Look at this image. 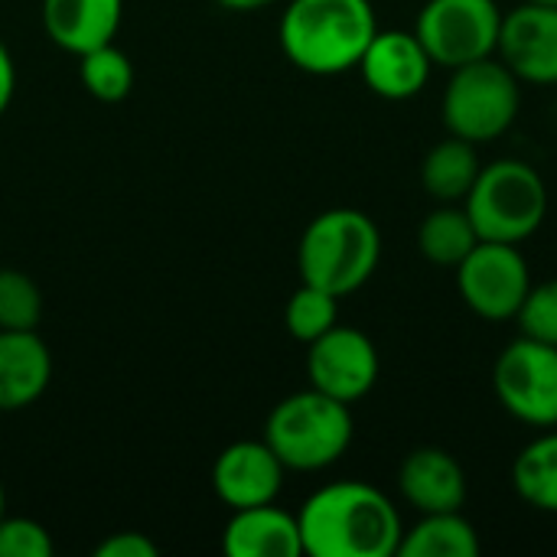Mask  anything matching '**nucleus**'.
Segmentation results:
<instances>
[{
	"label": "nucleus",
	"instance_id": "nucleus-1",
	"mask_svg": "<svg viewBox=\"0 0 557 557\" xmlns=\"http://www.w3.org/2000/svg\"><path fill=\"white\" fill-rule=\"evenodd\" d=\"M297 522L310 557H392L405 535L398 506L362 480L320 486L300 506Z\"/></svg>",
	"mask_w": 557,
	"mask_h": 557
},
{
	"label": "nucleus",
	"instance_id": "nucleus-2",
	"mask_svg": "<svg viewBox=\"0 0 557 557\" xmlns=\"http://www.w3.org/2000/svg\"><path fill=\"white\" fill-rule=\"evenodd\" d=\"M379 33L372 0H290L277 39L287 62L307 75H343L359 65Z\"/></svg>",
	"mask_w": 557,
	"mask_h": 557
},
{
	"label": "nucleus",
	"instance_id": "nucleus-3",
	"mask_svg": "<svg viewBox=\"0 0 557 557\" xmlns=\"http://www.w3.org/2000/svg\"><path fill=\"white\" fill-rule=\"evenodd\" d=\"M382 261V232L362 209H326L300 235L297 271L304 284L323 287L333 297H349L369 284Z\"/></svg>",
	"mask_w": 557,
	"mask_h": 557
},
{
	"label": "nucleus",
	"instance_id": "nucleus-4",
	"mask_svg": "<svg viewBox=\"0 0 557 557\" xmlns=\"http://www.w3.org/2000/svg\"><path fill=\"white\" fill-rule=\"evenodd\" d=\"M352 437L356 424L349 405L317 388L281 398L264 421V441L287 467V473H320L339 463Z\"/></svg>",
	"mask_w": 557,
	"mask_h": 557
},
{
	"label": "nucleus",
	"instance_id": "nucleus-5",
	"mask_svg": "<svg viewBox=\"0 0 557 557\" xmlns=\"http://www.w3.org/2000/svg\"><path fill=\"white\" fill-rule=\"evenodd\" d=\"M463 209L480 235V242L522 245L529 242L548 215V186L542 173L516 157L483 163Z\"/></svg>",
	"mask_w": 557,
	"mask_h": 557
},
{
	"label": "nucleus",
	"instance_id": "nucleus-6",
	"mask_svg": "<svg viewBox=\"0 0 557 557\" xmlns=\"http://www.w3.org/2000/svg\"><path fill=\"white\" fill-rule=\"evenodd\" d=\"M522 108V82L499 55H486L450 69L441 95V117L447 134L463 137L476 147L496 144L512 131Z\"/></svg>",
	"mask_w": 557,
	"mask_h": 557
},
{
	"label": "nucleus",
	"instance_id": "nucleus-7",
	"mask_svg": "<svg viewBox=\"0 0 557 557\" xmlns=\"http://www.w3.org/2000/svg\"><path fill=\"white\" fill-rule=\"evenodd\" d=\"M506 10L496 0H428L418 10L414 36L441 69L496 55Z\"/></svg>",
	"mask_w": 557,
	"mask_h": 557
},
{
	"label": "nucleus",
	"instance_id": "nucleus-8",
	"mask_svg": "<svg viewBox=\"0 0 557 557\" xmlns=\"http://www.w3.org/2000/svg\"><path fill=\"white\" fill-rule=\"evenodd\" d=\"M499 408L529 428H557V346L519 333L493 366Z\"/></svg>",
	"mask_w": 557,
	"mask_h": 557
},
{
	"label": "nucleus",
	"instance_id": "nucleus-9",
	"mask_svg": "<svg viewBox=\"0 0 557 557\" xmlns=\"http://www.w3.org/2000/svg\"><path fill=\"white\" fill-rule=\"evenodd\" d=\"M457 290L470 313L486 323L516 320L522 300L532 290V268L519 245L480 242L457 268Z\"/></svg>",
	"mask_w": 557,
	"mask_h": 557
},
{
	"label": "nucleus",
	"instance_id": "nucleus-10",
	"mask_svg": "<svg viewBox=\"0 0 557 557\" xmlns=\"http://www.w3.org/2000/svg\"><path fill=\"white\" fill-rule=\"evenodd\" d=\"M379 372H382L379 349L356 326L336 323L330 333H323L320 339H313L307 346L310 388H317L349 408L375 388Z\"/></svg>",
	"mask_w": 557,
	"mask_h": 557
},
{
	"label": "nucleus",
	"instance_id": "nucleus-11",
	"mask_svg": "<svg viewBox=\"0 0 557 557\" xmlns=\"http://www.w3.org/2000/svg\"><path fill=\"white\" fill-rule=\"evenodd\" d=\"M496 55L522 85H557V7L522 0L503 16Z\"/></svg>",
	"mask_w": 557,
	"mask_h": 557
},
{
	"label": "nucleus",
	"instance_id": "nucleus-12",
	"mask_svg": "<svg viewBox=\"0 0 557 557\" xmlns=\"http://www.w3.org/2000/svg\"><path fill=\"white\" fill-rule=\"evenodd\" d=\"M356 69L372 95L385 101H411L428 88L434 62L414 29H379Z\"/></svg>",
	"mask_w": 557,
	"mask_h": 557
},
{
	"label": "nucleus",
	"instance_id": "nucleus-13",
	"mask_svg": "<svg viewBox=\"0 0 557 557\" xmlns=\"http://www.w3.org/2000/svg\"><path fill=\"white\" fill-rule=\"evenodd\" d=\"M287 467L268 447V441H235L212 463V490L222 506L248 509L277 503Z\"/></svg>",
	"mask_w": 557,
	"mask_h": 557
},
{
	"label": "nucleus",
	"instance_id": "nucleus-14",
	"mask_svg": "<svg viewBox=\"0 0 557 557\" xmlns=\"http://www.w3.org/2000/svg\"><path fill=\"white\" fill-rule=\"evenodd\" d=\"M467 473L444 447H418L398 467V496L418 512H457L467 506Z\"/></svg>",
	"mask_w": 557,
	"mask_h": 557
},
{
	"label": "nucleus",
	"instance_id": "nucleus-15",
	"mask_svg": "<svg viewBox=\"0 0 557 557\" xmlns=\"http://www.w3.org/2000/svg\"><path fill=\"white\" fill-rule=\"evenodd\" d=\"M222 552L228 557H300L304 539L297 512L274 503L232 509L222 529Z\"/></svg>",
	"mask_w": 557,
	"mask_h": 557
},
{
	"label": "nucleus",
	"instance_id": "nucleus-16",
	"mask_svg": "<svg viewBox=\"0 0 557 557\" xmlns=\"http://www.w3.org/2000/svg\"><path fill=\"white\" fill-rule=\"evenodd\" d=\"M52 382V352L36 330H0V411L36 405Z\"/></svg>",
	"mask_w": 557,
	"mask_h": 557
},
{
	"label": "nucleus",
	"instance_id": "nucleus-17",
	"mask_svg": "<svg viewBox=\"0 0 557 557\" xmlns=\"http://www.w3.org/2000/svg\"><path fill=\"white\" fill-rule=\"evenodd\" d=\"M46 36L72 52L82 55L104 42H114L124 16V0H42L39 3Z\"/></svg>",
	"mask_w": 557,
	"mask_h": 557
},
{
	"label": "nucleus",
	"instance_id": "nucleus-18",
	"mask_svg": "<svg viewBox=\"0 0 557 557\" xmlns=\"http://www.w3.org/2000/svg\"><path fill=\"white\" fill-rule=\"evenodd\" d=\"M483 170L480 147L447 134V140L434 144L421 160V189L434 202H463Z\"/></svg>",
	"mask_w": 557,
	"mask_h": 557
},
{
	"label": "nucleus",
	"instance_id": "nucleus-19",
	"mask_svg": "<svg viewBox=\"0 0 557 557\" xmlns=\"http://www.w3.org/2000/svg\"><path fill=\"white\" fill-rule=\"evenodd\" d=\"M401 557H476L480 555V535L473 522L457 512H428L411 529H405Z\"/></svg>",
	"mask_w": 557,
	"mask_h": 557
},
{
	"label": "nucleus",
	"instance_id": "nucleus-20",
	"mask_svg": "<svg viewBox=\"0 0 557 557\" xmlns=\"http://www.w3.org/2000/svg\"><path fill=\"white\" fill-rule=\"evenodd\" d=\"M476 245L480 235L463 202H437V209H431L418 225V251L431 264L457 268Z\"/></svg>",
	"mask_w": 557,
	"mask_h": 557
},
{
	"label": "nucleus",
	"instance_id": "nucleus-21",
	"mask_svg": "<svg viewBox=\"0 0 557 557\" xmlns=\"http://www.w3.org/2000/svg\"><path fill=\"white\" fill-rule=\"evenodd\" d=\"M512 490L535 512L557 516V428H545L516 454Z\"/></svg>",
	"mask_w": 557,
	"mask_h": 557
},
{
	"label": "nucleus",
	"instance_id": "nucleus-22",
	"mask_svg": "<svg viewBox=\"0 0 557 557\" xmlns=\"http://www.w3.org/2000/svg\"><path fill=\"white\" fill-rule=\"evenodd\" d=\"M78 78L95 101L114 104V101H124L131 95L134 65H131L124 49H117L114 42H104V46L78 55Z\"/></svg>",
	"mask_w": 557,
	"mask_h": 557
},
{
	"label": "nucleus",
	"instance_id": "nucleus-23",
	"mask_svg": "<svg viewBox=\"0 0 557 557\" xmlns=\"http://www.w3.org/2000/svg\"><path fill=\"white\" fill-rule=\"evenodd\" d=\"M339 323V297H333L330 290L323 287H313V284H304L290 294L287 307H284V326L287 333L310 346L313 339H320L323 333H330L333 326Z\"/></svg>",
	"mask_w": 557,
	"mask_h": 557
},
{
	"label": "nucleus",
	"instance_id": "nucleus-24",
	"mask_svg": "<svg viewBox=\"0 0 557 557\" xmlns=\"http://www.w3.org/2000/svg\"><path fill=\"white\" fill-rule=\"evenodd\" d=\"M42 320V294L33 277L0 268V330H36Z\"/></svg>",
	"mask_w": 557,
	"mask_h": 557
},
{
	"label": "nucleus",
	"instance_id": "nucleus-25",
	"mask_svg": "<svg viewBox=\"0 0 557 557\" xmlns=\"http://www.w3.org/2000/svg\"><path fill=\"white\" fill-rule=\"evenodd\" d=\"M516 323L522 336L557 346V277L532 284L529 297L522 300L516 313Z\"/></svg>",
	"mask_w": 557,
	"mask_h": 557
},
{
	"label": "nucleus",
	"instance_id": "nucleus-26",
	"mask_svg": "<svg viewBox=\"0 0 557 557\" xmlns=\"http://www.w3.org/2000/svg\"><path fill=\"white\" fill-rule=\"evenodd\" d=\"M55 552L52 535L36 519L3 516L0 519V557H49Z\"/></svg>",
	"mask_w": 557,
	"mask_h": 557
},
{
	"label": "nucleus",
	"instance_id": "nucleus-27",
	"mask_svg": "<svg viewBox=\"0 0 557 557\" xmlns=\"http://www.w3.org/2000/svg\"><path fill=\"white\" fill-rule=\"evenodd\" d=\"M98 557H157L160 548L153 539H147L144 532H114L108 535L98 548H95Z\"/></svg>",
	"mask_w": 557,
	"mask_h": 557
},
{
	"label": "nucleus",
	"instance_id": "nucleus-28",
	"mask_svg": "<svg viewBox=\"0 0 557 557\" xmlns=\"http://www.w3.org/2000/svg\"><path fill=\"white\" fill-rule=\"evenodd\" d=\"M13 91H16V65H13L10 49L0 42V117L7 114V108L13 101Z\"/></svg>",
	"mask_w": 557,
	"mask_h": 557
},
{
	"label": "nucleus",
	"instance_id": "nucleus-29",
	"mask_svg": "<svg viewBox=\"0 0 557 557\" xmlns=\"http://www.w3.org/2000/svg\"><path fill=\"white\" fill-rule=\"evenodd\" d=\"M215 3L225 7V10H235V13H251V10H264V7H271L277 0H215Z\"/></svg>",
	"mask_w": 557,
	"mask_h": 557
},
{
	"label": "nucleus",
	"instance_id": "nucleus-30",
	"mask_svg": "<svg viewBox=\"0 0 557 557\" xmlns=\"http://www.w3.org/2000/svg\"><path fill=\"white\" fill-rule=\"evenodd\" d=\"M7 516V490H3V480H0V519Z\"/></svg>",
	"mask_w": 557,
	"mask_h": 557
},
{
	"label": "nucleus",
	"instance_id": "nucleus-31",
	"mask_svg": "<svg viewBox=\"0 0 557 557\" xmlns=\"http://www.w3.org/2000/svg\"><path fill=\"white\" fill-rule=\"evenodd\" d=\"M532 3H552V7H557V0H532Z\"/></svg>",
	"mask_w": 557,
	"mask_h": 557
}]
</instances>
